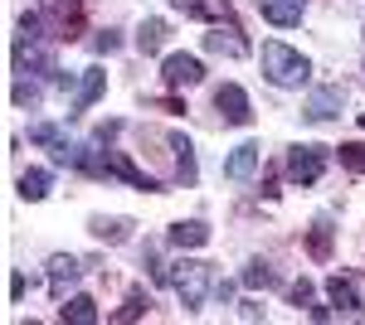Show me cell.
Masks as SVG:
<instances>
[{
    "instance_id": "32",
    "label": "cell",
    "mask_w": 365,
    "mask_h": 325,
    "mask_svg": "<svg viewBox=\"0 0 365 325\" xmlns=\"http://www.w3.org/2000/svg\"><path fill=\"white\" fill-rule=\"evenodd\" d=\"M151 107H161V112H180V102H175V97H151Z\"/></svg>"
},
{
    "instance_id": "22",
    "label": "cell",
    "mask_w": 365,
    "mask_h": 325,
    "mask_svg": "<svg viewBox=\"0 0 365 325\" xmlns=\"http://www.w3.org/2000/svg\"><path fill=\"white\" fill-rule=\"evenodd\" d=\"M239 282H244V287H253V292H258V287H278V272H273V262L253 257L249 267H244V277H239Z\"/></svg>"
},
{
    "instance_id": "1",
    "label": "cell",
    "mask_w": 365,
    "mask_h": 325,
    "mask_svg": "<svg viewBox=\"0 0 365 325\" xmlns=\"http://www.w3.org/2000/svg\"><path fill=\"white\" fill-rule=\"evenodd\" d=\"M263 73H268V82H278V87H302V82L312 78V63H307V54H297L292 44L268 39V44H263Z\"/></svg>"
},
{
    "instance_id": "19",
    "label": "cell",
    "mask_w": 365,
    "mask_h": 325,
    "mask_svg": "<svg viewBox=\"0 0 365 325\" xmlns=\"http://www.w3.org/2000/svg\"><path fill=\"white\" fill-rule=\"evenodd\" d=\"M88 233L98 238V243H127V233H132V223L127 218H88Z\"/></svg>"
},
{
    "instance_id": "25",
    "label": "cell",
    "mask_w": 365,
    "mask_h": 325,
    "mask_svg": "<svg viewBox=\"0 0 365 325\" xmlns=\"http://www.w3.org/2000/svg\"><path fill=\"white\" fill-rule=\"evenodd\" d=\"M146 306H151V297H146L141 287H132V292H127V306L117 311V321H122V325H127V321H141V316H146Z\"/></svg>"
},
{
    "instance_id": "23",
    "label": "cell",
    "mask_w": 365,
    "mask_h": 325,
    "mask_svg": "<svg viewBox=\"0 0 365 325\" xmlns=\"http://www.w3.org/2000/svg\"><path fill=\"white\" fill-rule=\"evenodd\" d=\"M44 194H49V170H25V175H20V199L39 204Z\"/></svg>"
},
{
    "instance_id": "15",
    "label": "cell",
    "mask_w": 365,
    "mask_h": 325,
    "mask_svg": "<svg viewBox=\"0 0 365 325\" xmlns=\"http://www.w3.org/2000/svg\"><path fill=\"white\" fill-rule=\"evenodd\" d=\"M103 87H108V73H103V68H83V78L73 87V112H88L103 97Z\"/></svg>"
},
{
    "instance_id": "13",
    "label": "cell",
    "mask_w": 365,
    "mask_h": 325,
    "mask_svg": "<svg viewBox=\"0 0 365 325\" xmlns=\"http://www.w3.org/2000/svg\"><path fill=\"white\" fill-rule=\"evenodd\" d=\"M205 49H210V54L244 58V54H249V39L239 34V25H220V29H210V34H205Z\"/></svg>"
},
{
    "instance_id": "28",
    "label": "cell",
    "mask_w": 365,
    "mask_h": 325,
    "mask_svg": "<svg viewBox=\"0 0 365 325\" xmlns=\"http://www.w3.org/2000/svg\"><path fill=\"white\" fill-rule=\"evenodd\" d=\"M287 297H292V306H312V282L302 277V282H292L287 287Z\"/></svg>"
},
{
    "instance_id": "8",
    "label": "cell",
    "mask_w": 365,
    "mask_h": 325,
    "mask_svg": "<svg viewBox=\"0 0 365 325\" xmlns=\"http://www.w3.org/2000/svg\"><path fill=\"white\" fill-rule=\"evenodd\" d=\"M161 78H166V87H195L205 78V63L195 54H166L161 58Z\"/></svg>"
},
{
    "instance_id": "12",
    "label": "cell",
    "mask_w": 365,
    "mask_h": 325,
    "mask_svg": "<svg viewBox=\"0 0 365 325\" xmlns=\"http://www.w3.org/2000/svg\"><path fill=\"white\" fill-rule=\"evenodd\" d=\"M180 15H195V20H215V25H234V5L229 0H170Z\"/></svg>"
},
{
    "instance_id": "14",
    "label": "cell",
    "mask_w": 365,
    "mask_h": 325,
    "mask_svg": "<svg viewBox=\"0 0 365 325\" xmlns=\"http://www.w3.org/2000/svg\"><path fill=\"white\" fill-rule=\"evenodd\" d=\"M166 141H170V151H175V180L190 190V185L200 180V170H195V146H190V136H180V132H170Z\"/></svg>"
},
{
    "instance_id": "3",
    "label": "cell",
    "mask_w": 365,
    "mask_h": 325,
    "mask_svg": "<svg viewBox=\"0 0 365 325\" xmlns=\"http://www.w3.org/2000/svg\"><path fill=\"white\" fill-rule=\"evenodd\" d=\"M39 15L54 34V44H73L83 34V0H39Z\"/></svg>"
},
{
    "instance_id": "11",
    "label": "cell",
    "mask_w": 365,
    "mask_h": 325,
    "mask_svg": "<svg viewBox=\"0 0 365 325\" xmlns=\"http://www.w3.org/2000/svg\"><path fill=\"white\" fill-rule=\"evenodd\" d=\"M258 15H263L268 25H278V29H292V25H302L307 0H258Z\"/></svg>"
},
{
    "instance_id": "10",
    "label": "cell",
    "mask_w": 365,
    "mask_h": 325,
    "mask_svg": "<svg viewBox=\"0 0 365 325\" xmlns=\"http://www.w3.org/2000/svg\"><path fill=\"white\" fill-rule=\"evenodd\" d=\"M327 297H331V306H336V311H346V316H361L365 311V292L361 287H356V277H331V282H327Z\"/></svg>"
},
{
    "instance_id": "24",
    "label": "cell",
    "mask_w": 365,
    "mask_h": 325,
    "mask_svg": "<svg viewBox=\"0 0 365 325\" xmlns=\"http://www.w3.org/2000/svg\"><path fill=\"white\" fill-rule=\"evenodd\" d=\"M39 97H44V87L34 78H15V87H10V102L15 107H39Z\"/></svg>"
},
{
    "instance_id": "2",
    "label": "cell",
    "mask_w": 365,
    "mask_h": 325,
    "mask_svg": "<svg viewBox=\"0 0 365 325\" xmlns=\"http://www.w3.org/2000/svg\"><path fill=\"white\" fill-rule=\"evenodd\" d=\"M170 287H175V297L185 311H200L205 297H210V262H200V257H180L175 267H170Z\"/></svg>"
},
{
    "instance_id": "9",
    "label": "cell",
    "mask_w": 365,
    "mask_h": 325,
    "mask_svg": "<svg viewBox=\"0 0 365 325\" xmlns=\"http://www.w3.org/2000/svg\"><path fill=\"white\" fill-rule=\"evenodd\" d=\"M108 175H117V180H127L132 190H146V194L161 190V180H156V175H146V170H137L127 151H108Z\"/></svg>"
},
{
    "instance_id": "17",
    "label": "cell",
    "mask_w": 365,
    "mask_h": 325,
    "mask_svg": "<svg viewBox=\"0 0 365 325\" xmlns=\"http://www.w3.org/2000/svg\"><path fill=\"white\" fill-rule=\"evenodd\" d=\"M258 156H263V151H258L253 141L234 146V156L225 161V175H229V180H253V170H258Z\"/></svg>"
},
{
    "instance_id": "4",
    "label": "cell",
    "mask_w": 365,
    "mask_h": 325,
    "mask_svg": "<svg viewBox=\"0 0 365 325\" xmlns=\"http://www.w3.org/2000/svg\"><path fill=\"white\" fill-rule=\"evenodd\" d=\"M327 161H331V151H327V146L302 141V146H292V151H287V180H292V185H317V180L327 175Z\"/></svg>"
},
{
    "instance_id": "29",
    "label": "cell",
    "mask_w": 365,
    "mask_h": 325,
    "mask_svg": "<svg viewBox=\"0 0 365 325\" xmlns=\"http://www.w3.org/2000/svg\"><path fill=\"white\" fill-rule=\"evenodd\" d=\"M117 44H122V39H117V29H103V34L93 39V49H98V54H113Z\"/></svg>"
},
{
    "instance_id": "5",
    "label": "cell",
    "mask_w": 365,
    "mask_h": 325,
    "mask_svg": "<svg viewBox=\"0 0 365 325\" xmlns=\"http://www.w3.org/2000/svg\"><path fill=\"white\" fill-rule=\"evenodd\" d=\"M341 107H346V87L341 82H322L307 102H302V117L307 122H331V117H341Z\"/></svg>"
},
{
    "instance_id": "27",
    "label": "cell",
    "mask_w": 365,
    "mask_h": 325,
    "mask_svg": "<svg viewBox=\"0 0 365 325\" xmlns=\"http://www.w3.org/2000/svg\"><path fill=\"white\" fill-rule=\"evenodd\" d=\"M29 141H34V146H49V151H54L58 141H63V132H58L54 122H39V127H29Z\"/></svg>"
},
{
    "instance_id": "30",
    "label": "cell",
    "mask_w": 365,
    "mask_h": 325,
    "mask_svg": "<svg viewBox=\"0 0 365 325\" xmlns=\"http://www.w3.org/2000/svg\"><path fill=\"white\" fill-rule=\"evenodd\" d=\"M239 316H244V321H263V306H258V301H244Z\"/></svg>"
},
{
    "instance_id": "31",
    "label": "cell",
    "mask_w": 365,
    "mask_h": 325,
    "mask_svg": "<svg viewBox=\"0 0 365 325\" xmlns=\"http://www.w3.org/2000/svg\"><path fill=\"white\" fill-rule=\"evenodd\" d=\"M20 297H25V277L15 272V277H10V301H20Z\"/></svg>"
},
{
    "instance_id": "21",
    "label": "cell",
    "mask_w": 365,
    "mask_h": 325,
    "mask_svg": "<svg viewBox=\"0 0 365 325\" xmlns=\"http://www.w3.org/2000/svg\"><path fill=\"white\" fill-rule=\"evenodd\" d=\"M307 252H312V262H327V257H331V218H317V223H312Z\"/></svg>"
},
{
    "instance_id": "26",
    "label": "cell",
    "mask_w": 365,
    "mask_h": 325,
    "mask_svg": "<svg viewBox=\"0 0 365 325\" xmlns=\"http://www.w3.org/2000/svg\"><path fill=\"white\" fill-rule=\"evenodd\" d=\"M336 156H341V165H346L351 175H365V146H361V141H346Z\"/></svg>"
},
{
    "instance_id": "7",
    "label": "cell",
    "mask_w": 365,
    "mask_h": 325,
    "mask_svg": "<svg viewBox=\"0 0 365 325\" xmlns=\"http://www.w3.org/2000/svg\"><path fill=\"white\" fill-rule=\"evenodd\" d=\"M78 277H83V262L68 257V252H54V257H49V297L68 301V292L78 287Z\"/></svg>"
},
{
    "instance_id": "16",
    "label": "cell",
    "mask_w": 365,
    "mask_h": 325,
    "mask_svg": "<svg viewBox=\"0 0 365 325\" xmlns=\"http://www.w3.org/2000/svg\"><path fill=\"white\" fill-rule=\"evenodd\" d=\"M166 238L175 247H205L210 243V223H205V218H180V223H170Z\"/></svg>"
},
{
    "instance_id": "6",
    "label": "cell",
    "mask_w": 365,
    "mask_h": 325,
    "mask_svg": "<svg viewBox=\"0 0 365 325\" xmlns=\"http://www.w3.org/2000/svg\"><path fill=\"white\" fill-rule=\"evenodd\" d=\"M215 107H220V117H225L229 127H249V122H253L249 92H244L239 82H225V87H215Z\"/></svg>"
},
{
    "instance_id": "18",
    "label": "cell",
    "mask_w": 365,
    "mask_h": 325,
    "mask_svg": "<svg viewBox=\"0 0 365 325\" xmlns=\"http://www.w3.org/2000/svg\"><path fill=\"white\" fill-rule=\"evenodd\" d=\"M58 321H63V325H93V321H98V301H93V297L58 301Z\"/></svg>"
},
{
    "instance_id": "20",
    "label": "cell",
    "mask_w": 365,
    "mask_h": 325,
    "mask_svg": "<svg viewBox=\"0 0 365 325\" xmlns=\"http://www.w3.org/2000/svg\"><path fill=\"white\" fill-rule=\"evenodd\" d=\"M166 20H141L137 25V49L141 54H161V44H166Z\"/></svg>"
},
{
    "instance_id": "33",
    "label": "cell",
    "mask_w": 365,
    "mask_h": 325,
    "mask_svg": "<svg viewBox=\"0 0 365 325\" xmlns=\"http://www.w3.org/2000/svg\"><path fill=\"white\" fill-rule=\"evenodd\" d=\"M361 127H365V112H361Z\"/></svg>"
}]
</instances>
